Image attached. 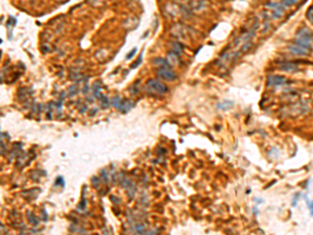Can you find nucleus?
<instances>
[{
    "instance_id": "9",
    "label": "nucleus",
    "mask_w": 313,
    "mask_h": 235,
    "mask_svg": "<svg viewBox=\"0 0 313 235\" xmlns=\"http://www.w3.org/2000/svg\"><path fill=\"white\" fill-rule=\"evenodd\" d=\"M282 5L285 7H292V5H295L296 3H297V1H295V0H286V1H282Z\"/></svg>"
},
{
    "instance_id": "8",
    "label": "nucleus",
    "mask_w": 313,
    "mask_h": 235,
    "mask_svg": "<svg viewBox=\"0 0 313 235\" xmlns=\"http://www.w3.org/2000/svg\"><path fill=\"white\" fill-rule=\"evenodd\" d=\"M234 106V103L231 101H221V103H219L218 105H217V108L218 109H221V110H227L229 109V108L233 107Z\"/></svg>"
},
{
    "instance_id": "6",
    "label": "nucleus",
    "mask_w": 313,
    "mask_h": 235,
    "mask_svg": "<svg viewBox=\"0 0 313 235\" xmlns=\"http://www.w3.org/2000/svg\"><path fill=\"white\" fill-rule=\"evenodd\" d=\"M288 49H289V51L291 53H293V55H303V57H306V55H309V51L307 50V49L303 48L302 46H300V45L295 44L294 42H292L291 44L288 45Z\"/></svg>"
},
{
    "instance_id": "7",
    "label": "nucleus",
    "mask_w": 313,
    "mask_h": 235,
    "mask_svg": "<svg viewBox=\"0 0 313 235\" xmlns=\"http://www.w3.org/2000/svg\"><path fill=\"white\" fill-rule=\"evenodd\" d=\"M133 106L134 105H133V103H131V101H122L118 109L120 110V111H122V112H124V113H125V112L129 111V110L133 108Z\"/></svg>"
},
{
    "instance_id": "5",
    "label": "nucleus",
    "mask_w": 313,
    "mask_h": 235,
    "mask_svg": "<svg viewBox=\"0 0 313 235\" xmlns=\"http://www.w3.org/2000/svg\"><path fill=\"white\" fill-rule=\"evenodd\" d=\"M156 73H158V75L160 76V78L167 81H174L176 80L177 78L174 72L171 71L170 69H167V68H160V69L156 71Z\"/></svg>"
},
{
    "instance_id": "15",
    "label": "nucleus",
    "mask_w": 313,
    "mask_h": 235,
    "mask_svg": "<svg viewBox=\"0 0 313 235\" xmlns=\"http://www.w3.org/2000/svg\"><path fill=\"white\" fill-rule=\"evenodd\" d=\"M254 214H255V215H257V214H258V209H257V207L254 208Z\"/></svg>"
},
{
    "instance_id": "4",
    "label": "nucleus",
    "mask_w": 313,
    "mask_h": 235,
    "mask_svg": "<svg viewBox=\"0 0 313 235\" xmlns=\"http://www.w3.org/2000/svg\"><path fill=\"white\" fill-rule=\"evenodd\" d=\"M279 69L284 72H296L300 70V67L293 62H281L279 64Z\"/></svg>"
},
{
    "instance_id": "11",
    "label": "nucleus",
    "mask_w": 313,
    "mask_h": 235,
    "mask_svg": "<svg viewBox=\"0 0 313 235\" xmlns=\"http://www.w3.org/2000/svg\"><path fill=\"white\" fill-rule=\"evenodd\" d=\"M300 193H296V194L293 195V197H292V203H291L292 207H295V206L297 205V202H298V199H300Z\"/></svg>"
},
{
    "instance_id": "3",
    "label": "nucleus",
    "mask_w": 313,
    "mask_h": 235,
    "mask_svg": "<svg viewBox=\"0 0 313 235\" xmlns=\"http://www.w3.org/2000/svg\"><path fill=\"white\" fill-rule=\"evenodd\" d=\"M287 82H288V80L285 78V76L269 75V76H267L266 85H267V87H281V86H284Z\"/></svg>"
},
{
    "instance_id": "1",
    "label": "nucleus",
    "mask_w": 313,
    "mask_h": 235,
    "mask_svg": "<svg viewBox=\"0 0 313 235\" xmlns=\"http://www.w3.org/2000/svg\"><path fill=\"white\" fill-rule=\"evenodd\" d=\"M313 35L307 27H300L295 34V40L293 41L295 44L302 46L303 48L307 49L308 51H311L313 49L312 47Z\"/></svg>"
},
{
    "instance_id": "10",
    "label": "nucleus",
    "mask_w": 313,
    "mask_h": 235,
    "mask_svg": "<svg viewBox=\"0 0 313 235\" xmlns=\"http://www.w3.org/2000/svg\"><path fill=\"white\" fill-rule=\"evenodd\" d=\"M306 16H307V18L309 19V21H310L311 23H312V25H313V7H311L310 9L308 10Z\"/></svg>"
},
{
    "instance_id": "14",
    "label": "nucleus",
    "mask_w": 313,
    "mask_h": 235,
    "mask_svg": "<svg viewBox=\"0 0 313 235\" xmlns=\"http://www.w3.org/2000/svg\"><path fill=\"white\" fill-rule=\"evenodd\" d=\"M254 201H255V203H256L257 205H260V204H262L263 202H264L262 199H259V197H255V199H254Z\"/></svg>"
},
{
    "instance_id": "2",
    "label": "nucleus",
    "mask_w": 313,
    "mask_h": 235,
    "mask_svg": "<svg viewBox=\"0 0 313 235\" xmlns=\"http://www.w3.org/2000/svg\"><path fill=\"white\" fill-rule=\"evenodd\" d=\"M146 87L149 91L159 93V94H163V93H166L168 91V88L165 85H163L162 83H160L156 80H149L146 84Z\"/></svg>"
},
{
    "instance_id": "12",
    "label": "nucleus",
    "mask_w": 313,
    "mask_h": 235,
    "mask_svg": "<svg viewBox=\"0 0 313 235\" xmlns=\"http://www.w3.org/2000/svg\"><path fill=\"white\" fill-rule=\"evenodd\" d=\"M307 205H308V207H309V210H310V214H311V215H312V216H313V201L309 202V203H308V204H307Z\"/></svg>"
},
{
    "instance_id": "13",
    "label": "nucleus",
    "mask_w": 313,
    "mask_h": 235,
    "mask_svg": "<svg viewBox=\"0 0 313 235\" xmlns=\"http://www.w3.org/2000/svg\"><path fill=\"white\" fill-rule=\"evenodd\" d=\"M136 50H137V48H134L133 50L131 51V53H128V55H126V59H127V60H128V59H131V58H133V55L136 53Z\"/></svg>"
}]
</instances>
